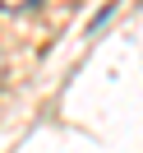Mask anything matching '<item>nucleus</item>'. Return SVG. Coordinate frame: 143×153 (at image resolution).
Wrapping results in <instances>:
<instances>
[{
	"label": "nucleus",
	"mask_w": 143,
	"mask_h": 153,
	"mask_svg": "<svg viewBox=\"0 0 143 153\" xmlns=\"http://www.w3.org/2000/svg\"><path fill=\"white\" fill-rule=\"evenodd\" d=\"M5 10H28V5H37V0H0Z\"/></svg>",
	"instance_id": "f257e3e1"
}]
</instances>
